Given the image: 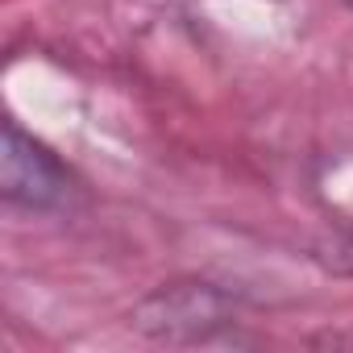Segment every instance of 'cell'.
Listing matches in <instances>:
<instances>
[{
  "mask_svg": "<svg viewBox=\"0 0 353 353\" xmlns=\"http://www.w3.org/2000/svg\"><path fill=\"white\" fill-rule=\"evenodd\" d=\"M241 312V295L208 279L162 283L129 312V324L154 341H208Z\"/></svg>",
  "mask_w": 353,
  "mask_h": 353,
  "instance_id": "obj_1",
  "label": "cell"
},
{
  "mask_svg": "<svg viewBox=\"0 0 353 353\" xmlns=\"http://www.w3.org/2000/svg\"><path fill=\"white\" fill-rule=\"evenodd\" d=\"M75 196H79V183L67 170V162L46 141L26 133L17 121H5V145H0V200L9 208H17V212L54 216V212H71Z\"/></svg>",
  "mask_w": 353,
  "mask_h": 353,
  "instance_id": "obj_2",
  "label": "cell"
},
{
  "mask_svg": "<svg viewBox=\"0 0 353 353\" xmlns=\"http://www.w3.org/2000/svg\"><path fill=\"white\" fill-rule=\"evenodd\" d=\"M345 5H349V9H353V0H345Z\"/></svg>",
  "mask_w": 353,
  "mask_h": 353,
  "instance_id": "obj_3",
  "label": "cell"
}]
</instances>
